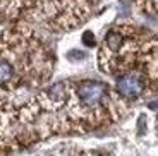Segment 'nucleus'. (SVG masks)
I'll return each mask as SVG.
<instances>
[{
	"mask_svg": "<svg viewBox=\"0 0 158 156\" xmlns=\"http://www.w3.org/2000/svg\"><path fill=\"white\" fill-rule=\"evenodd\" d=\"M136 4L151 16H158V0H136Z\"/></svg>",
	"mask_w": 158,
	"mask_h": 156,
	"instance_id": "20e7f679",
	"label": "nucleus"
},
{
	"mask_svg": "<svg viewBox=\"0 0 158 156\" xmlns=\"http://www.w3.org/2000/svg\"><path fill=\"white\" fill-rule=\"evenodd\" d=\"M83 43L84 45H89V47H93L95 45V39H93V33H84V36H83Z\"/></svg>",
	"mask_w": 158,
	"mask_h": 156,
	"instance_id": "39448f33",
	"label": "nucleus"
},
{
	"mask_svg": "<svg viewBox=\"0 0 158 156\" xmlns=\"http://www.w3.org/2000/svg\"><path fill=\"white\" fill-rule=\"evenodd\" d=\"M96 0H28L24 16H29L53 31H69L84 23Z\"/></svg>",
	"mask_w": 158,
	"mask_h": 156,
	"instance_id": "7ed1b4c3",
	"label": "nucleus"
},
{
	"mask_svg": "<svg viewBox=\"0 0 158 156\" xmlns=\"http://www.w3.org/2000/svg\"><path fill=\"white\" fill-rule=\"evenodd\" d=\"M98 67L114 77L138 74L155 81L158 79V38L141 27L117 24L108 29L102 41Z\"/></svg>",
	"mask_w": 158,
	"mask_h": 156,
	"instance_id": "f03ea898",
	"label": "nucleus"
},
{
	"mask_svg": "<svg viewBox=\"0 0 158 156\" xmlns=\"http://www.w3.org/2000/svg\"><path fill=\"white\" fill-rule=\"evenodd\" d=\"M52 55L33 26L16 23L0 33V106L10 94L43 84L52 72Z\"/></svg>",
	"mask_w": 158,
	"mask_h": 156,
	"instance_id": "f257e3e1",
	"label": "nucleus"
}]
</instances>
